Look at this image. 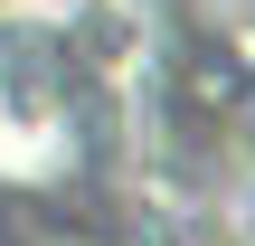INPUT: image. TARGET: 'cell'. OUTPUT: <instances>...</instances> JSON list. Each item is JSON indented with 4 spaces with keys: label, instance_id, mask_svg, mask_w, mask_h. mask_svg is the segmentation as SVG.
I'll return each instance as SVG.
<instances>
[{
    "label": "cell",
    "instance_id": "1",
    "mask_svg": "<svg viewBox=\"0 0 255 246\" xmlns=\"http://www.w3.org/2000/svg\"><path fill=\"white\" fill-rule=\"evenodd\" d=\"M142 133V246H255V0H114Z\"/></svg>",
    "mask_w": 255,
    "mask_h": 246
},
{
    "label": "cell",
    "instance_id": "2",
    "mask_svg": "<svg viewBox=\"0 0 255 246\" xmlns=\"http://www.w3.org/2000/svg\"><path fill=\"white\" fill-rule=\"evenodd\" d=\"M0 9H38V0H0Z\"/></svg>",
    "mask_w": 255,
    "mask_h": 246
}]
</instances>
